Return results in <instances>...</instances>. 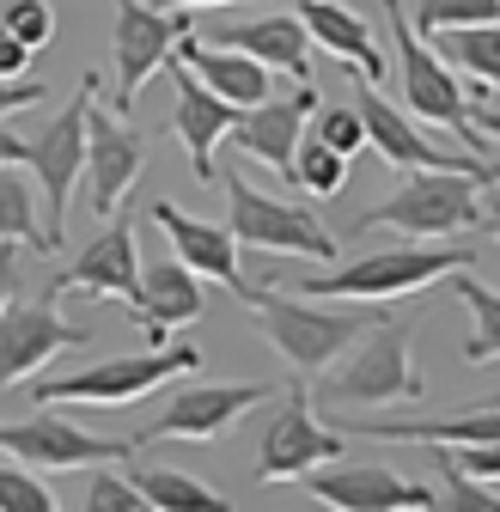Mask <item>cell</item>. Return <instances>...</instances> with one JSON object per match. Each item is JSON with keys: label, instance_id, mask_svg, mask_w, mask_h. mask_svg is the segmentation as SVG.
I'll use <instances>...</instances> for the list:
<instances>
[{"label": "cell", "instance_id": "18", "mask_svg": "<svg viewBox=\"0 0 500 512\" xmlns=\"http://www.w3.org/2000/svg\"><path fill=\"white\" fill-rule=\"evenodd\" d=\"M311 500L318 506H336V512H427L433 506V488L427 482H403L379 464H360V470H311Z\"/></svg>", "mask_w": 500, "mask_h": 512}, {"label": "cell", "instance_id": "29", "mask_svg": "<svg viewBox=\"0 0 500 512\" xmlns=\"http://www.w3.org/2000/svg\"><path fill=\"white\" fill-rule=\"evenodd\" d=\"M0 244H37L43 250V220H37V189L0 165Z\"/></svg>", "mask_w": 500, "mask_h": 512}, {"label": "cell", "instance_id": "3", "mask_svg": "<svg viewBox=\"0 0 500 512\" xmlns=\"http://www.w3.org/2000/svg\"><path fill=\"white\" fill-rule=\"evenodd\" d=\"M244 305L257 317V330L269 336V348L299 372V378H318L324 366H336L348 354V342L379 324L385 311H324V305H305V299H281L275 287H244Z\"/></svg>", "mask_w": 500, "mask_h": 512}, {"label": "cell", "instance_id": "36", "mask_svg": "<svg viewBox=\"0 0 500 512\" xmlns=\"http://www.w3.org/2000/svg\"><path fill=\"white\" fill-rule=\"evenodd\" d=\"M43 80H0V116H13V110H25V104H43Z\"/></svg>", "mask_w": 500, "mask_h": 512}, {"label": "cell", "instance_id": "9", "mask_svg": "<svg viewBox=\"0 0 500 512\" xmlns=\"http://www.w3.org/2000/svg\"><path fill=\"white\" fill-rule=\"evenodd\" d=\"M141 171H147V135L122 122V110H104L98 104V80H92V92H86V171H80L86 208L92 214H116L122 196L141 183Z\"/></svg>", "mask_w": 500, "mask_h": 512}, {"label": "cell", "instance_id": "17", "mask_svg": "<svg viewBox=\"0 0 500 512\" xmlns=\"http://www.w3.org/2000/svg\"><path fill=\"white\" fill-rule=\"evenodd\" d=\"M202 311H208V293H202L196 269H183L177 256H153V263L141 269L129 317H135V330L147 336V348H165V330L171 324H196Z\"/></svg>", "mask_w": 500, "mask_h": 512}, {"label": "cell", "instance_id": "12", "mask_svg": "<svg viewBox=\"0 0 500 512\" xmlns=\"http://www.w3.org/2000/svg\"><path fill=\"white\" fill-rule=\"evenodd\" d=\"M92 330L68 324L55 311V299H7L0 305V391H13L19 378H31L37 366H49L61 348H86Z\"/></svg>", "mask_w": 500, "mask_h": 512}, {"label": "cell", "instance_id": "25", "mask_svg": "<svg viewBox=\"0 0 500 512\" xmlns=\"http://www.w3.org/2000/svg\"><path fill=\"white\" fill-rule=\"evenodd\" d=\"M433 49H440L458 74H470L476 86H500V19H494V25H452V31H433Z\"/></svg>", "mask_w": 500, "mask_h": 512}, {"label": "cell", "instance_id": "19", "mask_svg": "<svg viewBox=\"0 0 500 512\" xmlns=\"http://www.w3.org/2000/svg\"><path fill=\"white\" fill-rule=\"evenodd\" d=\"M165 74H171V86H177V110H171V135L183 141V153H190V171H196V183H214V147H220V135H232V122H238V110L220 98V92H208L183 61H165Z\"/></svg>", "mask_w": 500, "mask_h": 512}, {"label": "cell", "instance_id": "26", "mask_svg": "<svg viewBox=\"0 0 500 512\" xmlns=\"http://www.w3.org/2000/svg\"><path fill=\"white\" fill-rule=\"evenodd\" d=\"M446 281L458 287V299H464V305H470V317H476V336L464 342V360H470V366L500 360V293H494V287H482V281L470 275V263H464V269H452Z\"/></svg>", "mask_w": 500, "mask_h": 512}, {"label": "cell", "instance_id": "28", "mask_svg": "<svg viewBox=\"0 0 500 512\" xmlns=\"http://www.w3.org/2000/svg\"><path fill=\"white\" fill-rule=\"evenodd\" d=\"M293 189H305L311 202H336L348 189V159L330 153L318 135H299V147H293Z\"/></svg>", "mask_w": 500, "mask_h": 512}, {"label": "cell", "instance_id": "20", "mask_svg": "<svg viewBox=\"0 0 500 512\" xmlns=\"http://www.w3.org/2000/svg\"><path fill=\"white\" fill-rule=\"evenodd\" d=\"M171 61H183L208 92H220L232 110H250V104H263L275 92V68H263L257 55H244V49H226V43H208L196 31H183Z\"/></svg>", "mask_w": 500, "mask_h": 512}, {"label": "cell", "instance_id": "7", "mask_svg": "<svg viewBox=\"0 0 500 512\" xmlns=\"http://www.w3.org/2000/svg\"><path fill=\"white\" fill-rule=\"evenodd\" d=\"M226 202H232V238L244 250H275V256H311V263H336V238L318 220V208L263 196L250 177H226Z\"/></svg>", "mask_w": 500, "mask_h": 512}, {"label": "cell", "instance_id": "35", "mask_svg": "<svg viewBox=\"0 0 500 512\" xmlns=\"http://www.w3.org/2000/svg\"><path fill=\"white\" fill-rule=\"evenodd\" d=\"M86 512H147V500H141L135 476H92Z\"/></svg>", "mask_w": 500, "mask_h": 512}, {"label": "cell", "instance_id": "15", "mask_svg": "<svg viewBox=\"0 0 500 512\" xmlns=\"http://www.w3.org/2000/svg\"><path fill=\"white\" fill-rule=\"evenodd\" d=\"M311 110H318V86L299 80L293 98H287V92H269L263 104L238 110L232 135H238V147H244L250 159H263L275 177L293 183V147H299V135H305V116H311Z\"/></svg>", "mask_w": 500, "mask_h": 512}, {"label": "cell", "instance_id": "22", "mask_svg": "<svg viewBox=\"0 0 500 512\" xmlns=\"http://www.w3.org/2000/svg\"><path fill=\"white\" fill-rule=\"evenodd\" d=\"M299 25H305V37L318 43V49H330L336 61H348V74L385 86V49L372 43V31H366L360 13L336 7V0H299Z\"/></svg>", "mask_w": 500, "mask_h": 512}, {"label": "cell", "instance_id": "23", "mask_svg": "<svg viewBox=\"0 0 500 512\" xmlns=\"http://www.w3.org/2000/svg\"><path fill=\"white\" fill-rule=\"evenodd\" d=\"M208 43H226V49H244L257 55L263 68H287L293 80H311V37L299 25V13H269V19H250V25H220Z\"/></svg>", "mask_w": 500, "mask_h": 512}, {"label": "cell", "instance_id": "24", "mask_svg": "<svg viewBox=\"0 0 500 512\" xmlns=\"http://www.w3.org/2000/svg\"><path fill=\"white\" fill-rule=\"evenodd\" d=\"M348 433L391 439V445H488V439H500V403L458 409V415H433V421H354Z\"/></svg>", "mask_w": 500, "mask_h": 512}, {"label": "cell", "instance_id": "38", "mask_svg": "<svg viewBox=\"0 0 500 512\" xmlns=\"http://www.w3.org/2000/svg\"><path fill=\"white\" fill-rule=\"evenodd\" d=\"M25 159V141L13 135V128H0V165H19Z\"/></svg>", "mask_w": 500, "mask_h": 512}, {"label": "cell", "instance_id": "30", "mask_svg": "<svg viewBox=\"0 0 500 512\" xmlns=\"http://www.w3.org/2000/svg\"><path fill=\"white\" fill-rule=\"evenodd\" d=\"M427 458H433V470H440L433 506H446V512H500V494H494V482H482V476L458 470V464L446 458V445H440V452H427Z\"/></svg>", "mask_w": 500, "mask_h": 512}, {"label": "cell", "instance_id": "41", "mask_svg": "<svg viewBox=\"0 0 500 512\" xmlns=\"http://www.w3.org/2000/svg\"><path fill=\"white\" fill-rule=\"evenodd\" d=\"M482 214H488V226H494V244H500V196H488V202H482Z\"/></svg>", "mask_w": 500, "mask_h": 512}, {"label": "cell", "instance_id": "16", "mask_svg": "<svg viewBox=\"0 0 500 512\" xmlns=\"http://www.w3.org/2000/svg\"><path fill=\"white\" fill-rule=\"evenodd\" d=\"M135 287H141V256H135V226L129 220H110L68 269H61L43 293L49 299H61V293H110V299H122L129 305L135 299Z\"/></svg>", "mask_w": 500, "mask_h": 512}, {"label": "cell", "instance_id": "5", "mask_svg": "<svg viewBox=\"0 0 500 512\" xmlns=\"http://www.w3.org/2000/svg\"><path fill=\"white\" fill-rule=\"evenodd\" d=\"M202 366V348L196 342H165V348H147V354H104L92 360L86 372H68V378H37L31 384V403H92V409H122V403H141L147 391L171 378H190Z\"/></svg>", "mask_w": 500, "mask_h": 512}, {"label": "cell", "instance_id": "2", "mask_svg": "<svg viewBox=\"0 0 500 512\" xmlns=\"http://www.w3.org/2000/svg\"><path fill=\"white\" fill-rule=\"evenodd\" d=\"M476 263L470 244H440V238H415L403 250H379V256H354L342 269H324V275H305L299 281V299H360V305H385V299H403V293H421L433 281H446L452 269Z\"/></svg>", "mask_w": 500, "mask_h": 512}, {"label": "cell", "instance_id": "43", "mask_svg": "<svg viewBox=\"0 0 500 512\" xmlns=\"http://www.w3.org/2000/svg\"><path fill=\"white\" fill-rule=\"evenodd\" d=\"M488 403H500V391H494V397H488Z\"/></svg>", "mask_w": 500, "mask_h": 512}, {"label": "cell", "instance_id": "11", "mask_svg": "<svg viewBox=\"0 0 500 512\" xmlns=\"http://www.w3.org/2000/svg\"><path fill=\"white\" fill-rule=\"evenodd\" d=\"M196 31L190 13H165V7H141V0H116V104L110 110H135L141 86L171 61L177 37Z\"/></svg>", "mask_w": 500, "mask_h": 512}, {"label": "cell", "instance_id": "10", "mask_svg": "<svg viewBox=\"0 0 500 512\" xmlns=\"http://www.w3.org/2000/svg\"><path fill=\"white\" fill-rule=\"evenodd\" d=\"M336 458H342V427H324L311 391H305V384H293V391H287V409L263 427L257 476H263V482H305L318 464H336Z\"/></svg>", "mask_w": 500, "mask_h": 512}, {"label": "cell", "instance_id": "4", "mask_svg": "<svg viewBox=\"0 0 500 512\" xmlns=\"http://www.w3.org/2000/svg\"><path fill=\"white\" fill-rule=\"evenodd\" d=\"M385 25H391V61H397V80H403L409 110L427 116V122H440L446 135H458L464 153L488 159V147H482L488 135H482L476 116H470V98L458 86V68L433 43H421V31H415V19H409L403 0H385Z\"/></svg>", "mask_w": 500, "mask_h": 512}, {"label": "cell", "instance_id": "6", "mask_svg": "<svg viewBox=\"0 0 500 512\" xmlns=\"http://www.w3.org/2000/svg\"><path fill=\"white\" fill-rule=\"evenodd\" d=\"M482 177L464 171H409L397 196L366 208L354 232H403V238H452L482 226Z\"/></svg>", "mask_w": 500, "mask_h": 512}, {"label": "cell", "instance_id": "34", "mask_svg": "<svg viewBox=\"0 0 500 512\" xmlns=\"http://www.w3.org/2000/svg\"><path fill=\"white\" fill-rule=\"evenodd\" d=\"M0 25H7V31L37 55V49H49V37H55V7H49V0H13Z\"/></svg>", "mask_w": 500, "mask_h": 512}, {"label": "cell", "instance_id": "32", "mask_svg": "<svg viewBox=\"0 0 500 512\" xmlns=\"http://www.w3.org/2000/svg\"><path fill=\"white\" fill-rule=\"evenodd\" d=\"M311 122V135H318L330 153H342V159H354L360 147H366V128H360V110L354 104H330V110H311L305 116Z\"/></svg>", "mask_w": 500, "mask_h": 512}, {"label": "cell", "instance_id": "37", "mask_svg": "<svg viewBox=\"0 0 500 512\" xmlns=\"http://www.w3.org/2000/svg\"><path fill=\"white\" fill-rule=\"evenodd\" d=\"M25 61H31V49H25L7 25H0V80H19V74H25Z\"/></svg>", "mask_w": 500, "mask_h": 512}, {"label": "cell", "instance_id": "42", "mask_svg": "<svg viewBox=\"0 0 500 512\" xmlns=\"http://www.w3.org/2000/svg\"><path fill=\"white\" fill-rule=\"evenodd\" d=\"M159 7H232V0H159Z\"/></svg>", "mask_w": 500, "mask_h": 512}, {"label": "cell", "instance_id": "8", "mask_svg": "<svg viewBox=\"0 0 500 512\" xmlns=\"http://www.w3.org/2000/svg\"><path fill=\"white\" fill-rule=\"evenodd\" d=\"M86 92H92V74L80 80L74 104L61 110L43 135L25 147V165L43 189V250H61V232H68V202H74V183L86 171Z\"/></svg>", "mask_w": 500, "mask_h": 512}, {"label": "cell", "instance_id": "13", "mask_svg": "<svg viewBox=\"0 0 500 512\" xmlns=\"http://www.w3.org/2000/svg\"><path fill=\"white\" fill-rule=\"evenodd\" d=\"M0 452L31 464V470H98L110 458L141 452V445L135 439H98V433L74 427L68 415H31V421L0 427Z\"/></svg>", "mask_w": 500, "mask_h": 512}, {"label": "cell", "instance_id": "21", "mask_svg": "<svg viewBox=\"0 0 500 512\" xmlns=\"http://www.w3.org/2000/svg\"><path fill=\"white\" fill-rule=\"evenodd\" d=\"M153 220L165 226L171 256H177L183 269H196L202 281H220V287H232V293H244V287H250V281H244V269H238V238H232V226L190 220L177 202H153Z\"/></svg>", "mask_w": 500, "mask_h": 512}, {"label": "cell", "instance_id": "1", "mask_svg": "<svg viewBox=\"0 0 500 512\" xmlns=\"http://www.w3.org/2000/svg\"><path fill=\"white\" fill-rule=\"evenodd\" d=\"M324 403H385V409H409L427 403V378L415 372V317H379L366 324L342 366H324Z\"/></svg>", "mask_w": 500, "mask_h": 512}, {"label": "cell", "instance_id": "31", "mask_svg": "<svg viewBox=\"0 0 500 512\" xmlns=\"http://www.w3.org/2000/svg\"><path fill=\"white\" fill-rule=\"evenodd\" d=\"M415 31H452V25H494L500 19V0H421V7L409 13Z\"/></svg>", "mask_w": 500, "mask_h": 512}, {"label": "cell", "instance_id": "39", "mask_svg": "<svg viewBox=\"0 0 500 512\" xmlns=\"http://www.w3.org/2000/svg\"><path fill=\"white\" fill-rule=\"evenodd\" d=\"M7 299H13V244L0 250V305H7Z\"/></svg>", "mask_w": 500, "mask_h": 512}, {"label": "cell", "instance_id": "27", "mask_svg": "<svg viewBox=\"0 0 500 512\" xmlns=\"http://www.w3.org/2000/svg\"><path fill=\"white\" fill-rule=\"evenodd\" d=\"M135 488H141V500H147L153 512H226V506H232V500H220L208 482L183 476V470H141Z\"/></svg>", "mask_w": 500, "mask_h": 512}, {"label": "cell", "instance_id": "33", "mask_svg": "<svg viewBox=\"0 0 500 512\" xmlns=\"http://www.w3.org/2000/svg\"><path fill=\"white\" fill-rule=\"evenodd\" d=\"M61 500L31 476V464H0V512H55Z\"/></svg>", "mask_w": 500, "mask_h": 512}, {"label": "cell", "instance_id": "14", "mask_svg": "<svg viewBox=\"0 0 500 512\" xmlns=\"http://www.w3.org/2000/svg\"><path fill=\"white\" fill-rule=\"evenodd\" d=\"M269 384H183V391L165 397L159 421L135 439V445H159V439H220L238 415H250L257 403H269Z\"/></svg>", "mask_w": 500, "mask_h": 512}, {"label": "cell", "instance_id": "40", "mask_svg": "<svg viewBox=\"0 0 500 512\" xmlns=\"http://www.w3.org/2000/svg\"><path fill=\"white\" fill-rule=\"evenodd\" d=\"M476 104H482V98H476ZM476 128H482V135H494V141H500V110H488V104H482V110H476Z\"/></svg>", "mask_w": 500, "mask_h": 512}]
</instances>
